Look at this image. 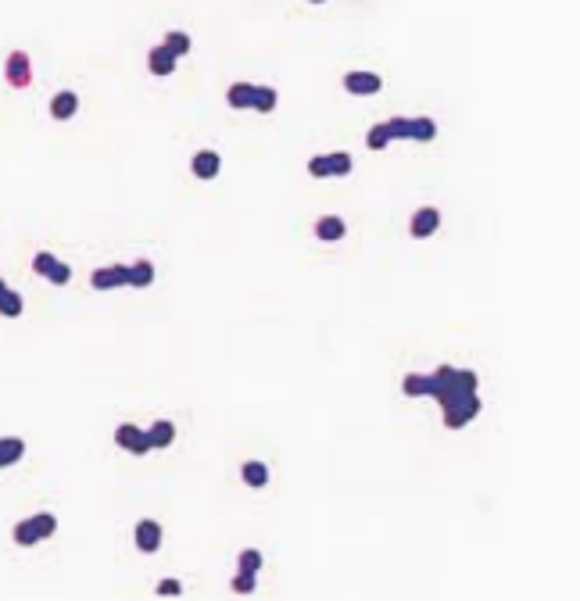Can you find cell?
Returning <instances> with one entry per match:
<instances>
[{"instance_id":"1","label":"cell","mask_w":580,"mask_h":601,"mask_svg":"<svg viewBox=\"0 0 580 601\" xmlns=\"http://www.w3.org/2000/svg\"><path fill=\"white\" fill-rule=\"evenodd\" d=\"M427 394H430V398H437V401H441V408H448V405H451V401H458V398L477 394V372L441 365L434 376H427Z\"/></svg>"},{"instance_id":"2","label":"cell","mask_w":580,"mask_h":601,"mask_svg":"<svg viewBox=\"0 0 580 601\" xmlns=\"http://www.w3.org/2000/svg\"><path fill=\"white\" fill-rule=\"evenodd\" d=\"M54 530H57V519H54L50 512H36V516H29L25 523L15 526V544H22V548H33V544H40V540L50 537Z\"/></svg>"},{"instance_id":"3","label":"cell","mask_w":580,"mask_h":601,"mask_svg":"<svg viewBox=\"0 0 580 601\" xmlns=\"http://www.w3.org/2000/svg\"><path fill=\"white\" fill-rule=\"evenodd\" d=\"M33 272H36V276H43V280H50V283H57V287H65V283L72 280V268H69L62 258H54L50 251H40V254L33 258Z\"/></svg>"},{"instance_id":"4","label":"cell","mask_w":580,"mask_h":601,"mask_svg":"<svg viewBox=\"0 0 580 601\" xmlns=\"http://www.w3.org/2000/svg\"><path fill=\"white\" fill-rule=\"evenodd\" d=\"M477 415H480V398H477V394L458 398V401H451V405L444 408V426H448V429H458V426H466V422L477 419Z\"/></svg>"},{"instance_id":"5","label":"cell","mask_w":580,"mask_h":601,"mask_svg":"<svg viewBox=\"0 0 580 601\" xmlns=\"http://www.w3.org/2000/svg\"><path fill=\"white\" fill-rule=\"evenodd\" d=\"M4 79H8L15 90H25V86L33 83V65H29V54H25V50H11V54H8Z\"/></svg>"},{"instance_id":"6","label":"cell","mask_w":580,"mask_h":601,"mask_svg":"<svg viewBox=\"0 0 580 601\" xmlns=\"http://www.w3.org/2000/svg\"><path fill=\"white\" fill-rule=\"evenodd\" d=\"M115 444L133 451V455H147L151 451V441H147V429L133 426V422H122L119 429H115Z\"/></svg>"},{"instance_id":"7","label":"cell","mask_w":580,"mask_h":601,"mask_svg":"<svg viewBox=\"0 0 580 601\" xmlns=\"http://www.w3.org/2000/svg\"><path fill=\"white\" fill-rule=\"evenodd\" d=\"M90 287H93V290L129 287V265H108V268H97L93 276H90Z\"/></svg>"},{"instance_id":"8","label":"cell","mask_w":580,"mask_h":601,"mask_svg":"<svg viewBox=\"0 0 580 601\" xmlns=\"http://www.w3.org/2000/svg\"><path fill=\"white\" fill-rule=\"evenodd\" d=\"M380 86H383V79L376 72H347L344 76V90L355 97H373V93H380Z\"/></svg>"},{"instance_id":"9","label":"cell","mask_w":580,"mask_h":601,"mask_svg":"<svg viewBox=\"0 0 580 601\" xmlns=\"http://www.w3.org/2000/svg\"><path fill=\"white\" fill-rule=\"evenodd\" d=\"M437 226H441V211L437 208H419L416 215H412V237L416 240H427V237H434L437 233Z\"/></svg>"},{"instance_id":"10","label":"cell","mask_w":580,"mask_h":601,"mask_svg":"<svg viewBox=\"0 0 580 601\" xmlns=\"http://www.w3.org/2000/svg\"><path fill=\"white\" fill-rule=\"evenodd\" d=\"M219 169H222V157H219L215 150H197L194 161H190V172H194L197 179H215Z\"/></svg>"},{"instance_id":"11","label":"cell","mask_w":580,"mask_h":601,"mask_svg":"<svg viewBox=\"0 0 580 601\" xmlns=\"http://www.w3.org/2000/svg\"><path fill=\"white\" fill-rule=\"evenodd\" d=\"M137 548H140L144 555H154V552L161 548V526H158L154 519H144V523L137 526Z\"/></svg>"},{"instance_id":"12","label":"cell","mask_w":580,"mask_h":601,"mask_svg":"<svg viewBox=\"0 0 580 601\" xmlns=\"http://www.w3.org/2000/svg\"><path fill=\"white\" fill-rule=\"evenodd\" d=\"M76 112H79V97H76L72 90H62V93H54V100H50V115H54L57 122L72 119Z\"/></svg>"},{"instance_id":"13","label":"cell","mask_w":580,"mask_h":601,"mask_svg":"<svg viewBox=\"0 0 580 601\" xmlns=\"http://www.w3.org/2000/svg\"><path fill=\"white\" fill-rule=\"evenodd\" d=\"M344 233H347V226H344V218H340V215H323L319 222H315V237H319V240H326V244L344 240Z\"/></svg>"},{"instance_id":"14","label":"cell","mask_w":580,"mask_h":601,"mask_svg":"<svg viewBox=\"0 0 580 601\" xmlns=\"http://www.w3.org/2000/svg\"><path fill=\"white\" fill-rule=\"evenodd\" d=\"M147 69H151L154 76H172V72H176V54H168L165 47L147 50Z\"/></svg>"},{"instance_id":"15","label":"cell","mask_w":580,"mask_h":601,"mask_svg":"<svg viewBox=\"0 0 580 601\" xmlns=\"http://www.w3.org/2000/svg\"><path fill=\"white\" fill-rule=\"evenodd\" d=\"M147 441H151V448H168L172 441H176V426H172L168 419H158V422L147 429Z\"/></svg>"},{"instance_id":"16","label":"cell","mask_w":580,"mask_h":601,"mask_svg":"<svg viewBox=\"0 0 580 601\" xmlns=\"http://www.w3.org/2000/svg\"><path fill=\"white\" fill-rule=\"evenodd\" d=\"M0 315H4V319H18L22 315V294H15L4 280H0Z\"/></svg>"},{"instance_id":"17","label":"cell","mask_w":580,"mask_h":601,"mask_svg":"<svg viewBox=\"0 0 580 601\" xmlns=\"http://www.w3.org/2000/svg\"><path fill=\"white\" fill-rule=\"evenodd\" d=\"M22 455H25V444L18 441V436H4V441H0V469L15 465Z\"/></svg>"},{"instance_id":"18","label":"cell","mask_w":580,"mask_h":601,"mask_svg":"<svg viewBox=\"0 0 580 601\" xmlns=\"http://www.w3.org/2000/svg\"><path fill=\"white\" fill-rule=\"evenodd\" d=\"M226 100H229V107H251L255 104V86L251 83H233L229 93H226Z\"/></svg>"},{"instance_id":"19","label":"cell","mask_w":580,"mask_h":601,"mask_svg":"<svg viewBox=\"0 0 580 601\" xmlns=\"http://www.w3.org/2000/svg\"><path fill=\"white\" fill-rule=\"evenodd\" d=\"M151 283H154V265L147 258L129 265V287H151Z\"/></svg>"},{"instance_id":"20","label":"cell","mask_w":580,"mask_h":601,"mask_svg":"<svg viewBox=\"0 0 580 601\" xmlns=\"http://www.w3.org/2000/svg\"><path fill=\"white\" fill-rule=\"evenodd\" d=\"M240 476H244V483H248V487H255V490L269 483V469H265V462H244Z\"/></svg>"},{"instance_id":"21","label":"cell","mask_w":580,"mask_h":601,"mask_svg":"<svg viewBox=\"0 0 580 601\" xmlns=\"http://www.w3.org/2000/svg\"><path fill=\"white\" fill-rule=\"evenodd\" d=\"M434 136H437L434 119H427V115H423V119H409V140H423V143H427V140H434Z\"/></svg>"},{"instance_id":"22","label":"cell","mask_w":580,"mask_h":601,"mask_svg":"<svg viewBox=\"0 0 580 601\" xmlns=\"http://www.w3.org/2000/svg\"><path fill=\"white\" fill-rule=\"evenodd\" d=\"M168 54H176V58H183V54L190 50V36L187 32H180V29H172L168 36H165V43H161Z\"/></svg>"},{"instance_id":"23","label":"cell","mask_w":580,"mask_h":601,"mask_svg":"<svg viewBox=\"0 0 580 601\" xmlns=\"http://www.w3.org/2000/svg\"><path fill=\"white\" fill-rule=\"evenodd\" d=\"M255 112H272L276 107V90L272 86H255Z\"/></svg>"},{"instance_id":"24","label":"cell","mask_w":580,"mask_h":601,"mask_svg":"<svg viewBox=\"0 0 580 601\" xmlns=\"http://www.w3.org/2000/svg\"><path fill=\"white\" fill-rule=\"evenodd\" d=\"M326 157H330V176H347V172H352V165H355L352 154H344V150L326 154Z\"/></svg>"},{"instance_id":"25","label":"cell","mask_w":580,"mask_h":601,"mask_svg":"<svg viewBox=\"0 0 580 601\" xmlns=\"http://www.w3.org/2000/svg\"><path fill=\"white\" fill-rule=\"evenodd\" d=\"M401 391L409 394V398H423V394H427V376H419V372H412V376H405V383H401Z\"/></svg>"},{"instance_id":"26","label":"cell","mask_w":580,"mask_h":601,"mask_svg":"<svg viewBox=\"0 0 580 601\" xmlns=\"http://www.w3.org/2000/svg\"><path fill=\"white\" fill-rule=\"evenodd\" d=\"M383 129L390 133V140H409V119H401V115L387 119V122H383Z\"/></svg>"},{"instance_id":"27","label":"cell","mask_w":580,"mask_h":601,"mask_svg":"<svg viewBox=\"0 0 580 601\" xmlns=\"http://www.w3.org/2000/svg\"><path fill=\"white\" fill-rule=\"evenodd\" d=\"M366 143H369V150H383V147H387V143H394V140H390V133H387L383 126H373V129H369V136H366Z\"/></svg>"},{"instance_id":"28","label":"cell","mask_w":580,"mask_h":601,"mask_svg":"<svg viewBox=\"0 0 580 601\" xmlns=\"http://www.w3.org/2000/svg\"><path fill=\"white\" fill-rule=\"evenodd\" d=\"M258 569H262V552H255V548L240 552V573H258Z\"/></svg>"},{"instance_id":"29","label":"cell","mask_w":580,"mask_h":601,"mask_svg":"<svg viewBox=\"0 0 580 601\" xmlns=\"http://www.w3.org/2000/svg\"><path fill=\"white\" fill-rule=\"evenodd\" d=\"M308 172H312L315 179H326V176H330V157H326V154L312 157V161H308Z\"/></svg>"},{"instance_id":"30","label":"cell","mask_w":580,"mask_h":601,"mask_svg":"<svg viewBox=\"0 0 580 601\" xmlns=\"http://www.w3.org/2000/svg\"><path fill=\"white\" fill-rule=\"evenodd\" d=\"M233 590L237 594H251L255 590V573H237L233 576Z\"/></svg>"},{"instance_id":"31","label":"cell","mask_w":580,"mask_h":601,"mask_svg":"<svg viewBox=\"0 0 580 601\" xmlns=\"http://www.w3.org/2000/svg\"><path fill=\"white\" fill-rule=\"evenodd\" d=\"M180 590H183V587H180L176 580H161V583H158V594H180Z\"/></svg>"},{"instance_id":"32","label":"cell","mask_w":580,"mask_h":601,"mask_svg":"<svg viewBox=\"0 0 580 601\" xmlns=\"http://www.w3.org/2000/svg\"><path fill=\"white\" fill-rule=\"evenodd\" d=\"M312 4H326V0H312Z\"/></svg>"}]
</instances>
